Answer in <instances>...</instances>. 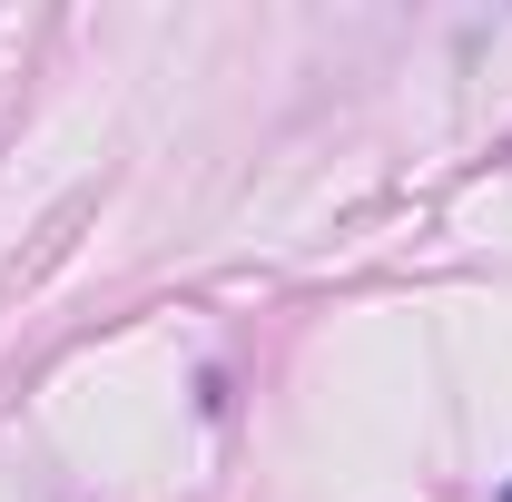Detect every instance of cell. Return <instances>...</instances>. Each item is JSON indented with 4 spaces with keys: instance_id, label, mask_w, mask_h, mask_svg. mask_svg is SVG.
<instances>
[{
    "instance_id": "6da1fadb",
    "label": "cell",
    "mask_w": 512,
    "mask_h": 502,
    "mask_svg": "<svg viewBox=\"0 0 512 502\" xmlns=\"http://www.w3.org/2000/svg\"><path fill=\"white\" fill-rule=\"evenodd\" d=\"M503 502H512V483H503Z\"/></svg>"
}]
</instances>
